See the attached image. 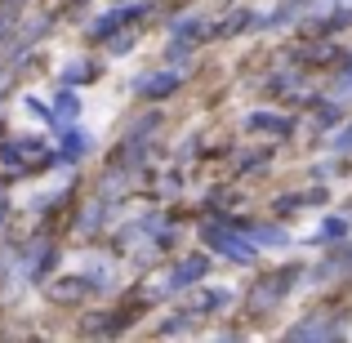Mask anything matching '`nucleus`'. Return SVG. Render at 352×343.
I'll use <instances>...</instances> for the list:
<instances>
[{
	"label": "nucleus",
	"mask_w": 352,
	"mask_h": 343,
	"mask_svg": "<svg viewBox=\"0 0 352 343\" xmlns=\"http://www.w3.org/2000/svg\"><path fill=\"white\" fill-rule=\"evenodd\" d=\"M206 272H210V258L206 254H192V258H183L179 267H174L170 276H165V285L161 290H188V285H197V281H206Z\"/></svg>",
	"instance_id": "nucleus-2"
},
{
	"label": "nucleus",
	"mask_w": 352,
	"mask_h": 343,
	"mask_svg": "<svg viewBox=\"0 0 352 343\" xmlns=\"http://www.w3.org/2000/svg\"><path fill=\"white\" fill-rule=\"evenodd\" d=\"M330 152H339V156H344V152H352V120H348L344 129H339L335 138H330Z\"/></svg>",
	"instance_id": "nucleus-8"
},
{
	"label": "nucleus",
	"mask_w": 352,
	"mask_h": 343,
	"mask_svg": "<svg viewBox=\"0 0 352 343\" xmlns=\"http://www.w3.org/2000/svg\"><path fill=\"white\" fill-rule=\"evenodd\" d=\"M250 27H258V18L250 14V9H241V14H228L223 23H219V36H241V32H250Z\"/></svg>",
	"instance_id": "nucleus-7"
},
{
	"label": "nucleus",
	"mask_w": 352,
	"mask_h": 343,
	"mask_svg": "<svg viewBox=\"0 0 352 343\" xmlns=\"http://www.w3.org/2000/svg\"><path fill=\"white\" fill-rule=\"evenodd\" d=\"M174 89H179V76H174V71H156V76L138 80V94L143 98H161V94H174Z\"/></svg>",
	"instance_id": "nucleus-5"
},
{
	"label": "nucleus",
	"mask_w": 352,
	"mask_h": 343,
	"mask_svg": "<svg viewBox=\"0 0 352 343\" xmlns=\"http://www.w3.org/2000/svg\"><path fill=\"white\" fill-rule=\"evenodd\" d=\"M294 276H303L299 267H281V272H267L263 281L254 285V294H250V312L258 317V312L276 308V303H281L285 294H290V281H294Z\"/></svg>",
	"instance_id": "nucleus-1"
},
{
	"label": "nucleus",
	"mask_w": 352,
	"mask_h": 343,
	"mask_svg": "<svg viewBox=\"0 0 352 343\" xmlns=\"http://www.w3.org/2000/svg\"><path fill=\"white\" fill-rule=\"evenodd\" d=\"M321 236H348V223L344 219H326V223H321Z\"/></svg>",
	"instance_id": "nucleus-9"
},
{
	"label": "nucleus",
	"mask_w": 352,
	"mask_h": 343,
	"mask_svg": "<svg viewBox=\"0 0 352 343\" xmlns=\"http://www.w3.org/2000/svg\"><path fill=\"white\" fill-rule=\"evenodd\" d=\"M241 129H245V134H281V138H290V134H294V116H276V112H250L245 120H241Z\"/></svg>",
	"instance_id": "nucleus-3"
},
{
	"label": "nucleus",
	"mask_w": 352,
	"mask_h": 343,
	"mask_svg": "<svg viewBox=\"0 0 352 343\" xmlns=\"http://www.w3.org/2000/svg\"><path fill=\"white\" fill-rule=\"evenodd\" d=\"M321 201H326V192H294V197H276L272 201V214L290 219V214H299V206H321Z\"/></svg>",
	"instance_id": "nucleus-4"
},
{
	"label": "nucleus",
	"mask_w": 352,
	"mask_h": 343,
	"mask_svg": "<svg viewBox=\"0 0 352 343\" xmlns=\"http://www.w3.org/2000/svg\"><path fill=\"white\" fill-rule=\"evenodd\" d=\"M245 236H250V241H254V245H258V250H272V245H276V250H281V245H285V241H290V236H285V232H281V228H276V223H254V228H245Z\"/></svg>",
	"instance_id": "nucleus-6"
}]
</instances>
